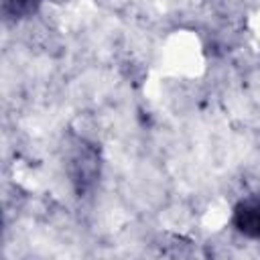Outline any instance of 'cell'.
Masks as SVG:
<instances>
[{"label":"cell","instance_id":"6da1fadb","mask_svg":"<svg viewBox=\"0 0 260 260\" xmlns=\"http://www.w3.org/2000/svg\"><path fill=\"white\" fill-rule=\"evenodd\" d=\"M236 228L252 238H260V195L244 199L234 211Z\"/></svg>","mask_w":260,"mask_h":260},{"label":"cell","instance_id":"7a4b0ae2","mask_svg":"<svg viewBox=\"0 0 260 260\" xmlns=\"http://www.w3.org/2000/svg\"><path fill=\"white\" fill-rule=\"evenodd\" d=\"M39 2L41 0H4V12L8 16L18 18V16H24L30 10H35Z\"/></svg>","mask_w":260,"mask_h":260}]
</instances>
